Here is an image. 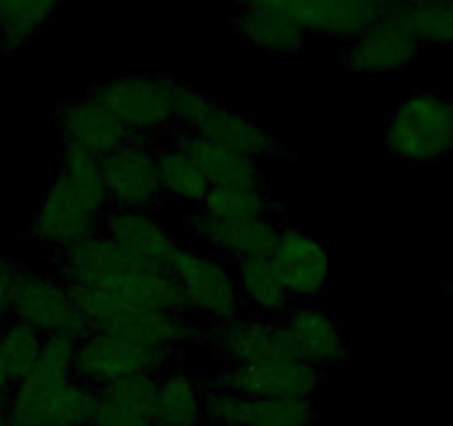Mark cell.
Here are the masks:
<instances>
[{
  "mask_svg": "<svg viewBox=\"0 0 453 426\" xmlns=\"http://www.w3.org/2000/svg\"><path fill=\"white\" fill-rule=\"evenodd\" d=\"M0 426H10V422H7L5 404H0Z\"/></svg>",
  "mask_w": 453,
  "mask_h": 426,
  "instance_id": "obj_35",
  "label": "cell"
},
{
  "mask_svg": "<svg viewBox=\"0 0 453 426\" xmlns=\"http://www.w3.org/2000/svg\"><path fill=\"white\" fill-rule=\"evenodd\" d=\"M103 180L109 211L156 213L163 202L158 178V149L154 141L132 138L103 158Z\"/></svg>",
  "mask_w": 453,
  "mask_h": 426,
  "instance_id": "obj_7",
  "label": "cell"
},
{
  "mask_svg": "<svg viewBox=\"0 0 453 426\" xmlns=\"http://www.w3.org/2000/svg\"><path fill=\"white\" fill-rule=\"evenodd\" d=\"M116 289L132 311H169L191 316L185 295L169 271L138 269Z\"/></svg>",
  "mask_w": 453,
  "mask_h": 426,
  "instance_id": "obj_28",
  "label": "cell"
},
{
  "mask_svg": "<svg viewBox=\"0 0 453 426\" xmlns=\"http://www.w3.org/2000/svg\"><path fill=\"white\" fill-rule=\"evenodd\" d=\"M107 211L103 158L81 147H63L58 173L29 224V238L58 254L100 232Z\"/></svg>",
  "mask_w": 453,
  "mask_h": 426,
  "instance_id": "obj_1",
  "label": "cell"
},
{
  "mask_svg": "<svg viewBox=\"0 0 453 426\" xmlns=\"http://www.w3.org/2000/svg\"><path fill=\"white\" fill-rule=\"evenodd\" d=\"M10 317L29 324L42 336L85 338L89 327L76 311L69 286L63 280L25 269L16 264L10 289Z\"/></svg>",
  "mask_w": 453,
  "mask_h": 426,
  "instance_id": "obj_6",
  "label": "cell"
},
{
  "mask_svg": "<svg viewBox=\"0 0 453 426\" xmlns=\"http://www.w3.org/2000/svg\"><path fill=\"white\" fill-rule=\"evenodd\" d=\"M387 151L407 163L453 154V103L435 91H416L395 104L385 125Z\"/></svg>",
  "mask_w": 453,
  "mask_h": 426,
  "instance_id": "obj_4",
  "label": "cell"
},
{
  "mask_svg": "<svg viewBox=\"0 0 453 426\" xmlns=\"http://www.w3.org/2000/svg\"><path fill=\"white\" fill-rule=\"evenodd\" d=\"M96 331L111 333L132 345L167 351V354H176L180 346H185L187 342H196L198 338V329L194 327L187 313L169 311H132L120 317L119 323L96 329Z\"/></svg>",
  "mask_w": 453,
  "mask_h": 426,
  "instance_id": "obj_22",
  "label": "cell"
},
{
  "mask_svg": "<svg viewBox=\"0 0 453 426\" xmlns=\"http://www.w3.org/2000/svg\"><path fill=\"white\" fill-rule=\"evenodd\" d=\"M172 355L132 345L111 333L89 331L76 345V377L98 389L138 373L160 376L169 369Z\"/></svg>",
  "mask_w": 453,
  "mask_h": 426,
  "instance_id": "obj_8",
  "label": "cell"
},
{
  "mask_svg": "<svg viewBox=\"0 0 453 426\" xmlns=\"http://www.w3.org/2000/svg\"><path fill=\"white\" fill-rule=\"evenodd\" d=\"M185 89L173 78L125 73L96 85L91 98L98 100L129 136L156 142L160 133L176 132Z\"/></svg>",
  "mask_w": 453,
  "mask_h": 426,
  "instance_id": "obj_2",
  "label": "cell"
},
{
  "mask_svg": "<svg viewBox=\"0 0 453 426\" xmlns=\"http://www.w3.org/2000/svg\"><path fill=\"white\" fill-rule=\"evenodd\" d=\"M282 331L289 345L291 358L304 360L322 371L326 367L349 362L347 346L338 320L316 302H298L280 317Z\"/></svg>",
  "mask_w": 453,
  "mask_h": 426,
  "instance_id": "obj_13",
  "label": "cell"
},
{
  "mask_svg": "<svg viewBox=\"0 0 453 426\" xmlns=\"http://www.w3.org/2000/svg\"><path fill=\"white\" fill-rule=\"evenodd\" d=\"M229 23L241 41L269 56L298 54L309 38L296 20L278 10L276 0L238 5Z\"/></svg>",
  "mask_w": 453,
  "mask_h": 426,
  "instance_id": "obj_21",
  "label": "cell"
},
{
  "mask_svg": "<svg viewBox=\"0 0 453 426\" xmlns=\"http://www.w3.org/2000/svg\"><path fill=\"white\" fill-rule=\"evenodd\" d=\"M196 342L207 346L225 364H256L273 358H291L280 317L242 313L198 331Z\"/></svg>",
  "mask_w": 453,
  "mask_h": 426,
  "instance_id": "obj_10",
  "label": "cell"
},
{
  "mask_svg": "<svg viewBox=\"0 0 453 426\" xmlns=\"http://www.w3.org/2000/svg\"><path fill=\"white\" fill-rule=\"evenodd\" d=\"M156 426H200L204 422V384L182 369L158 376L151 411Z\"/></svg>",
  "mask_w": 453,
  "mask_h": 426,
  "instance_id": "obj_23",
  "label": "cell"
},
{
  "mask_svg": "<svg viewBox=\"0 0 453 426\" xmlns=\"http://www.w3.org/2000/svg\"><path fill=\"white\" fill-rule=\"evenodd\" d=\"M316 417L311 398H245L204 384L209 426H311Z\"/></svg>",
  "mask_w": 453,
  "mask_h": 426,
  "instance_id": "obj_11",
  "label": "cell"
},
{
  "mask_svg": "<svg viewBox=\"0 0 453 426\" xmlns=\"http://www.w3.org/2000/svg\"><path fill=\"white\" fill-rule=\"evenodd\" d=\"M103 229L134 262L141 269L167 271L173 254L178 251V240L163 224L156 213L141 211H107Z\"/></svg>",
  "mask_w": 453,
  "mask_h": 426,
  "instance_id": "obj_18",
  "label": "cell"
},
{
  "mask_svg": "<svg viewBox=\"0 0 453 426\" xmlns=\"http://www.w3.org/2000/svg\"><path fill=\"white\" fill-rule=\"evenodd\" d=\"M167 271L180 286L189 313L209 317L211 324L234 320L245 311L234 267L222 260L191 247H178Z\"/></svg>",
  "mask_w": 453,
  "mask_h": 426,
  "instance_id": "obj_5",
  "label": "cell"
},
{
  "mask_svg": "<svg viewBox=\"0 0 453 426\" xmlns=\"http://www.w3.org/2000/svg\"><path fill=\"white\" fill-rule=\"evenodd\" d=\"M172 145L180 147L196 164L209 185H226V182H263L258 167L254 160H247L242 156L232 154V151L222 149L216 142L207 141L196 132H185L176 129L169 133Z\"/></svg>",
  "mask_w": 453,
  "mask_h": 426,
  "instance_id": "obj_24",
  "label": "cell"
},
{
  "mask_svg": "<svg viewBox=\"0 0 453 426\" xmlns=\"http://www.w3.org/2000/svg\"><path fill=\"white\" fill-rule=\"evenodd\" d=\"M158 178L165 198L194 202L198 207L211 186L198 164L172 142L165 149H158Z\"/></svg>",
  "mask_w": 453,
  "mask_h": 426,
  "instance_id": "obj_29",
  "label": "cell"
},
{
  "mask_svg": "<svg viewBox=\"0 0 453 426\" xmlns=\"http://www.w3.org/2000/svg\"><path fill=\"white\" fill-rule=\"evenodd\" d=\"M42 342H45V336L41 331L12 317L0 327V358H3L12 384H19L23 377L32 373L41 355Z\"/></svg>",
  "mask_w": 453,
  "mask_h": 426,
  "instance_id": "obj_31",
  "label": "cell"
},
{
  "mask_svg": "<svg viewBox=\"0 0 453 426\" xmlns=\"http://www.w3.org/2000/svg\"><path fill=\"white\" fill-rule=\"evenodd\" d=\"M54 123L63 147H81L98 158L113 154L132 141L119 120L91 95L60 104Z\"/></svg>",
  "mask_w": 453,
  "mask_h": 426,
  "instance_id": "obj_20",
  "label": "cell"
},
{
  "mask_svg": "<svg viewBox=\"0 0 453 426\" xmlns=\"http://www.w3.org/2000/svg\"><path fill=\"white\" fill-rule=\"evenodd\" d=\"M273 202L265 182H226L211 185L200 211L222 220H254L273 216Z\"/></svg>",
  "mask_w": 453,
  "mask_h": 426,
  "instance_id": "obj_26",
  "label": "cell"
},
{
  "mask_svg": "<svg viewBox=\"0 0 453 426\" xmlns=\"http://www.w3.org/2000/svg\"><path fill=\"white\" fill-rule=\"evenodd\" d=\"M322 371L298 358H273L256 364H225L213 373L209 386L245 398H313Z\"/></svg>",
  "mask_w": 453,
  "mask_h": 426,
  "instance_id": "obj_9",
  "label": "cell"
},
{
  "mask_svg": "<svg viewBox=\"0 0 453 426\" xmlns=\"http://www.w3.org/2000/svg\"><path fill=\"white\" fill-rule=\"evenodd\" d=\"M451 307H453V286H451Z\"/></svg>",
  "mask_w": 453,
  "mask_h": 426,
  "instance_id": "obj_36",
  "label": "cell"
},
{
  "mask_svg": "<svg viewBox=\"0 0 453 426\" xmlns=\"http://www.w3.org/2000/svg\"><path fill=\"white\" fill-rule=\"evenodd\" d=\"M269 258L291 300L313 302L320 298L331 273L329 254L320 238L307 229L285 224Z\"/></svg>",
  "mask_w": 453,
  "mask_h": 426,
  "instance_id": "obj_12",
  "label": "cell"
},
{
  "mask_svg": "<svg viewBox=\"0 0 453 426\" xmlns=\"http://www.w3.org/2000/svg\"><path fill=\"white\" fill-rule=\"evenodd\" d=\"M422 42L416 34L387 11L380 20L372 25L345 47V65L360 73L400 72L420 56Z\"/></svg>",
  "mask_w": 453,
  "mask_h": 426,
  "instance_id": "obj_17",
  "label": "cell"
},
{
  "mask_svg": "<svg viewBox=\"0 0 453 426\" xmlns=\"http://www.w3.org/2000/svg\"><path fill=\"white\" fill-rule=\"evenodd\" d=\"M0 56H3V54H0Z\"/></svg>",
  "mask_w": 453,
  "mask_h": 426,
  "instance_id": "obj_37",
  "label": "cell"
},
{
  "mask_svg": "<svg viewBox=\"0 0 453 426\" xmlns=\"http://www.w3.org/2000/svg\"><path fill=\"white\" fill-rule=\"evenodd\" d=\"M56 267L65 285L87 289H116L141 269L103 229L58 251Z\"/></svg>",
  "mask_w": 453,
  "mask_h": 426,
  "instance_id": "obj_14",
  "label": "cell"
},
{
  "mask_svg": "<svg viewBox=\"0 0 453 426\" xmlns=\"http://www.w3.org/2000/svg\"><path fill=\"white\" fill-rule=\"evenodd\" d=\"M89 426H156L151 415L136 411L113 398L104 386L96 389L94 413H91Z\"/></svg>",
  "mask_w": 453,
  "mask_h": 426,
  "instance_id": "obj_32",
  "label": "cell"
},
{
  "mask_svg": "<svg viewBox=\"0 0 453 426\" xmlns=\"http://www.w3.org/2000/svg\"><path fill=\"white\" fill-rule=\"evenodd\" d=\"M191 132L200 133L232 154L254 160V163L258 158H272L282 151L280 141L272 129L263 127L251 116L232 110L229 104L213 98L209 100L207 110L203 111Z\"/></svg>",
  "mask_w": 453,
  "mask_h": 426,
  "instance_id": "obj_19",
  "label": "cell"
},
{
  "mask_svg": "<svg viewBox=\"0 0 453 426\" xmlns=\"http://www.w3.org/2000/svg\"><path fill=\"white\" fill-rule=\"evenodd\" d=\"M12 380L10 376H7L5 371V364H3V358H0V404H5L7 398H10L12 393Z\"/></svg>",
  "mask_w": 453,
  "mask_h": 426,
  "instance_id": "obj_34",
  "label": "cell"
},
{
  "mask_svg": "<svg viewBox=\"0 0 453 426\" xmlns=\"http://www.w3.org/2000/svg\"><path fill=\"white\" fill-rule=\"evenodd\" d=\"M389 11L416 34L422 45L453 47V3H389Z\"/></svg>",
  "mask_w": 453,
  "mask_h": 426,
  "instance_id": "obj_30",
  "label": "cell"
},
{
  "mask_svg": "<svg viewBox=\"0 0 453 426\" xmlns=\"http://www.w3.org/2000/svg\"><path fill=\"white\" fill-rule=\"evenodd\" d=\"M14 269L16 264L10 258L0 255V327L10 320V289Z\"/></svg>",
  "mask_w": 453,
  "mask_h": 426,
  "instance_id": "obj_33",
  "label": "cell"
},
{
  "mask_svg": "<svg viewBox=\"0 0 453 426\" xmlns=\"http://www.w3.org/2000/svg\"><path fill=\"white\" fill-rule=\"evenodd\" d=\"M276 5L309 36L349 42L389 11V3L373 0H276Z\"/></svg>",
  "mask_w": 453,
  "mask_h": 426,
  "instance_id": "obj_15",
  "label": "cell"
},
{
  "mask_svg": "<svg viewBox=\"0 0 453 426\" xmlns=\"http://www.w3.org/2000/svg\"><path fill=\"white\" fill-rule=\"evenodd\" d=\"M58 11L45 0H0V54L25 49Z\"/></svg>",
  "mask_w": 453,
  "mask_h": 426,
  "instance_id": "obj_27",
  "label": "cell"
},
{
  "mask_svg": "<svg viewBox=\"0 0 453 426\" xmlns=\"http://www.w3.org/2000/svg\"><path fill=\"white\" fill-rule=\"evenodd\" d=\"M96 389L73 377L32 369L5 402L10 426H89Z\"/></svg>",
  "mask_w": 453,
  "mask_h": 426,
  "instance_id": "obj_3",
  "label": "cell"
},
{
  "mask_svg": "<svg viewBox=\"0 0 453 426\" xmlns=\"http://www.w3.org/2000/svg\"><path fill=\"white\" fill-rule=\"evenodd\" d=\"M285 223L276 216L254 220H222L198 211L185 220V229L191 238L211 247L225 255L229 262H238L256 255H269Z\"/></svg>",
  "mask_w": 453,
  "mask_h": 426,
  "instance_id": "obj_16",
  "label": "cell"
},
{
  "mask_svg": "<svg viewBox=\"0 0 453 426\" xmlns=\"http://www.w3.org/2000/svg\"><path fill=\"white\" fill-rule=\"evenodd\" d=\"M238 293L242 307L254 308L258 316L282 317L291 307V298L278 276L269 255H256L234 262Z\"/></svg>",
  "mask_w": 453,
  "mask_h": 426,
  "instance_id": "obj_25",
  "label": "cell"
}]
</instances>
